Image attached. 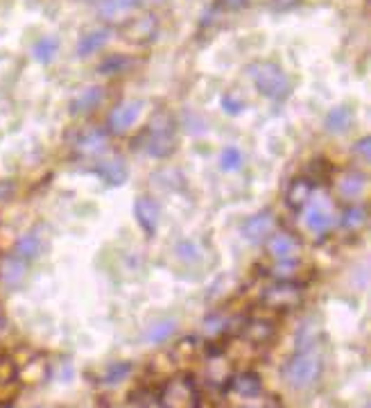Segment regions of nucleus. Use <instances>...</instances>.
Returning a JSON list of instances; mask_svg holds the SVG:
<instances>
[{"mask_svg": "<svg viewBox=\"0 0 371 408\" xmlns=\"http://www.w3.org/2000/svg\"><path fill=\"white\" fill-rule=\"evenodd\" d=\"M351 125V109L340 105L335 109L328 111L326 116V127L331 129V132H344V129Z\"/></svg>", "mask_w": 371, "mask_h": 408, "instance_id": "23", "label": "nucleus"}, {"mask_svg": "<svg viewBox=\"0 0 371 408\" xmlns=\"http://www.w3.org/2000/svg\"><path fill=\"white\" fill-rule=\"evenodd\" d=\"M367 187V180H365V175H360L356 170H349L344 173L342 177L338 180V191H340V196L342 198H347V200H356L358 196H363V191Z\"/></svg>", "mask_w": 371, "mask_h": 408, "instance_id": "10", "label": "nucleus"}, {"mask_svg": "<svg viewBox=\"0 0 371 408\" xmlns=\"http://www.w3.org/2000/svg\"><path fill=\"white\" fill-rule=\"evenodd\" d=\"M161 404L163 408H197L199 404V393L190 379H174L161 393Z\"/></svg>", "mask_w": 371, "mask_h": 408, "instance_id": "3", "label": "nucleus"}, {"mask_svg": "<svg viewBox=\"0 0 371 408\" xmlns=\"http://www.w3.org/2000/svg\"><path fill=\"white\" fill-rule=\"evenodd\" d=\"M59 50V41L54 39V36H43V39L36 41L34 45V59L39 64H50L54 59V54Z\"/></svg>", "mask_w": 371, "mask_h": 408, "instance_id": "22", "label": "nucleus"}, {"mask_svg": "<svg viewBox=\"0 0 371 408\" xmlns=\"http://www.w3.org/2000/svg\"><path fill=\"white\" fill-rule=\"evenodd\" d=\"M272 227H274V216L270 211L256 213V216H252L245 222L243 236L249 240V243H258V240H263L267 234H270Z\"/></svg>", "mask_w": 371, "mask_h": 408, "instance_id": "9", "label": "nucleus"}, {"mask_svg": "<svg viewBox=\"0 0 371 408\" xmlns=\"http://www.w3.org/2000/svg\"><path fill=\"white\" fill-rule=\"evenodd\" d=\"M16 377V367L9 358H0V384H12Z\"/></svg>", "mask_w": 371, "mask_h": 408, "instance_id": "29", "label": "nucleus"}, {"mask_svg": "<svg viewBox=\"0 0 371 408\" xmlns=\"http://www.w3.org/2000/svg\"><path fill=\"white\" fill-rule=\"evenodd\" d=\"M136 5V0H102L100 3V14L105 18H116L120 14L129 12Z\"/></svg>", "mask_w": 371, "mask_h": 408, "instance_id": "25", "label": "nucleus"}, {"mask_svg": "<svg viewBox=\"0 0 371 408\" xmlns=\"http://www.w3.org/2000/svg\"><path fill=\"white\" fill-rule=\"evenodd\" d=\"M25 275H27V265L23 258H18V256L5 258L3 265H0V277H3V282L7 286H21Z\"/></svg>", "mask_w": 371, "mask_h": 408, "instance_id": "12", "label": "nucleus"}, {"mask_svg": "<svg viewBox=\"0 0 371 408\" xmlns=\"http://www.w3.org/2000/svg\"><path fill=\"white\" fill-rule=\"evenodd\" d=\"M243 166V152L238 147H225L220 154V168L225 173H234Z\"/></svg>", "mask_w": 371, "mask_h": 408, "instance_id": "26", "label": "nucleus"}, {"mask_svg": "<svg viewBox=\"0 0 371 408\" xmlns=\"http://www.w3.org/2000/svg\"><path fill=\"white\" fill-rule=\"evenodd\" d=\"M369 150H371V143H369V138H363V141H358L356 145V152L363 156V159H369Z\"/></svg>", "mask_w": 371, "mask_h": 408, "instance_id": "30", "label": "nucleus"}, {"mask_svg": "<svg viewBox=\"0 0 371 408\" xmlns=\"http://www.w3.org/2000/svg\"><path fill=\"white\" fill-rule=\"evenodd\" d=\"M274 333H276V324L270 320H252L245 329V336L252 342H256V345H265L267 340L274 338Z\"/></svg>", "mask_w": 371, "mask_h": 408, "instance_id": "18", "label": "nucleus"}, {"mask_svg": "<svg viewBox=\"0 0 371 408\" xmlns=\"http://www.w3.org/2000/svg\"><path fill=\"white\" fill-rule=\"evenodd\" d=\"M143 111V102H123V105H118L114 111H111L109 116V127L114 129V132H125V129L132 127L138 116H141Z\"/></svg>", "mask_w": 371, "mask_h": 408, "instance_id": "7", "label": "nucleus"}, {"mask_svg": "<svg viewBox=\"0 0 371 408\" xmlns=\"http://www.w3.org/2000/svg\"><path fill=\"white\" fill-rule=\"evenodd\" d=\"M229 3H234V5H238V3H243V0H229Z\"/></svg>", "mask_w": 371, "mask_h": 408, "instance_id": "32", "label": "nucleus"}, {"mask_svg": "<svg viewBox=\"0 0 371 408\" xmlns=\"http://www.w3.org/2000/svg\"><path fill=\"white\" fill-rule=\"evenodd\" d=\"M234 391L238 393V395H243V397H256L258 393H261V379H258L256 374H252V372H243V374H238L236 379H234Z\"/></svg>", "mask_w": 371, "mask_h": 408, "instance_id": "21", "label": "nucleus"}, {"mask_svg": "<svg viewBox=\"0 0 371 408\" xmlns=\"http://www.w3.org/2000/svg\"><path fill=\"white\" fill-rule=\"evenodd\" d=\"M270 254L276 258V261H290V258L296 254L294 238L287 236V234H276L270 240Z\"/></svg>", "mask_w": 371, "mask_h": 408, "instance_id": "19", "label": "nucleus"}, {"mask_svg": "<svg viewBox=\"0 0 371 408\" xmlns=\"http://www.w3.org/2000/svg\"><path fill=\"white\" fill-rule=\"evenodd\" d=\"M312 193H315L312 182L305 180V177H299V180H294L290 187H287L285 200H287L290 207H303V204L312 198Z\"/></svg>", "mask_w": 371, "mask_h": 408, "instance_id": "14", "label": "nucleus"}, {"mask_svg": "<svg viewBox=\"0 0 371 408\" xmlns=\"http://www.w3.org/2000/svg\"><path fill=\"white\" fill-rule=\"evenodd\" d=\"M319 372H321V358L315 354V351L303 349L287 360L283 377L292 388H305L317 381Z\"/></svg>", "mask_w": 371, "mask_h": 408, "instance_id": "2", "label": "nucleus"}, {"mask_svg": "<svg viewBox=\"0 0 371 408\" xmlns=\"http://www.w3.org/2000/svg\"><path fill=\"white\" fill-rule=\"evenodd\" d=\"M263 302L270 306V309H276V311L292 309V306L301 302V289L296 284L281 282V284H276V286H272V289L265 291Z\"/></svg>", "mask_w": 371, "mask_h": 408, "instance_id": "6", "label": "nucleus"}, {"mask_svg": "<svg viewBox=\"0 0 371 408\" xmlns=\"http://www.w3.org/2000/svg\"><path fill=\"white\" fill-rule=\"evenodd\" d=\"M222 109H225L229 116H238L240 111L245 109V100L236 94H227L225 98H222Z\"/></svg>", "mask_w": 371, "mask_h": 408, "instance_id": "28", "label": "nucleus"}, {"mask_svg": "<svg viewBox=\"0 0 371 408\" xmlns=\"http://www.w3.org/2000/svg\"><path fill=\"white\" fill-rule=\"evenodd\" d=\"M102 94H105L102 87H86L75 98V102H73V111H75V114H86V111L96 109L102 102Z\"/></svg>", "mask_w": 371, "mask_h": 408, "instance_id": "20", "label": "nucleus"}, {"mask_svg": "<svg viewBox=\"0 0 371 408\" xmlns=\"http://www.w3.org/2000/svg\"><path fill=\"white\" fill-rule=\"evenodd\" d=\"M77 150H80V154H86V156L102 154L107 150V134L100 132V129H91L89 134H84L80 138Z\"/></svg>", "mask_w": 371, "mask_h": 408, "instance_id": "17", "label": "nucleus"}, {"mask_svg": "<svg viewBox=\"0 0 371 408\" xmlns=\"http://www.w3.org/2000/svg\"><path fill=\"white\" fill-rule=\"evenodd\" d=\"M98 173L102 175V180H105L109 187H120V184L127 180V166L123 159H118V156H114V159H109V161H102L98 166Z\"/></svg>", "mask_w": 371, "mask_h": 408, "instance_id": "13", "label": "nucleus"}, {"mask_svg": "<svg viewBox=\"0 0 371 408\" xmlns=\"http://www.w3.org/2000/svg\"><path fill=\"white\" fill-rule=\"evenodd\" d=\"M129 372H132V365H129V363H116V365L107 367V372L102 374V384H105V386H116L120 381H125Z\"/></svg>", "mask_w": 371, "mask_h": 408, "instance_id": "27", "label": "nucleus"}, {"mask_svg": "<svg viewBox=\"0 0 371 408\" xmlns=\"http://www.w3.org/2000/svg\"><path fill=\"white\" fill-rule=\"evenodd\" d=\"M109 34L111 32L107 30V27H96V30L86 32L77 43V54L80 57H89V54L98 52L102 45L109 41Z\"/></svg>", "mask_w": 371, "mask_h": 408, "instance_id": "11", "label": "nucleus"}, {"mask_svg": "<svg viewBox=\"0 0 371 408\" xmlns=\"http://www.w3.org/2000/svg\"><path fill=\"white\" fill-rule=\"evenodd\" d=\"M308 207L303 209V225L312 234H326V231L333 227V213H331V207L328 202L324 198H317V200H308L305 202Z\"/></svg>", "mask_w": 371, "mask_h": 408, "instance_id": "4", "label": "nucleus"}, {"mask_svg": "<svg viewBox=\"0 0 371 408\" xmlns=\"http://www.w3.org/2000/svg\"><path fill=\"white\" fill-rule=\"evenodd\" d=\"M274 7H278V9H287V7H292V5H296V0H274Z\"/></svg>", "mask_w": 371, "mask_h": 408, "instance_id": "31", "label": "nucleus"}, {"mask_svg": "<svg viewBox=\"0 0 371 408\" xmlns=\"http://www.w3.org/2000/svg\"><path fill=\"white\" fill-rule=\"evenodd\" d=\"M174 329H177V320L172 318H163V320H156L154 324H150L145 331V342H150V345H161V342L168 340Z\"/></svg>", "mask_w": 371, "mask_h": 408, "instance_id": "16", "label": "nucleus"}, {"mask_svg": "<svg viewBox=\"0 0 371 408\" xmlns=\"http://www.w3.org/2000/svg\"><path fill=\"white\" fill-rule=\"evenodd\" d=\"M249 78H252L254 87L261 91L265 98L276 100V98L287 96V91H290V78H287V73L272 61L254 64V66L249 68Z\"/></svg>", "mask_w": 371, "mask_h": 408, "instance_id": "1", "label": "nucleus"}, {"mask_svg": "<svg viewBox=\"0 0 371 408\" xmlns=\"http://www.w3.org/2000/svg\"><path fill=\"white\" fill-rule=\"evenodd\" d=\"M365 222H367L365 207H360V204H351V207L344 211V218H342V227L356 231L360 227H365Z\"/></svg>", "mask_w": 371, "mask_h": 408, "instance_id": "24", "label": "nucleus"}, {"mask_svg": "<svg viewBox=\"0 0 371 408\" xmlns=\"http://www.w3.org/2000/svg\"><path fill=\"white\" fill-rule=\"evenodd\" d=\"M174 147V132L170 123L165 118H159L156 123L152 125L150 134H147V154L150 156H156V159H161V156H168Z\"/></svg>", "mask_w": 371, "mask_h": 408, "instance_id": "5", "label": "nucleus"}, {"mask_svg": "<svg viewBox=\"0 0 371 408\" xmlns=\"http://www.w3.org/2000/svg\"><path fill=\"white\" fill-rule=\"evenodd\" d=\"M134 213L138 225L143 227L147 234H154L156 225H159V204H156L150 196H141L134 204Z\"/></svg>", "mask_w": 371, "mask_h": 408, "instance_id": "8", "label": "nucleus"}, {"mask_svg": "<svg viewBox=\"0 0 371 408\" xmlns=\"http://www.w3.org/2000/svg\"><path fill=\"white\" fill-rule=\"evenodd\" d=\"M43 249V238L39 231H30V234H25L18 238L16 243V256L23 258V261H30V258H36L41 254Z\"/></svg>", "mask_w": 371, "mask_h": 408, "instance_id": "15", "label": "nucleus"}]
</instances>
